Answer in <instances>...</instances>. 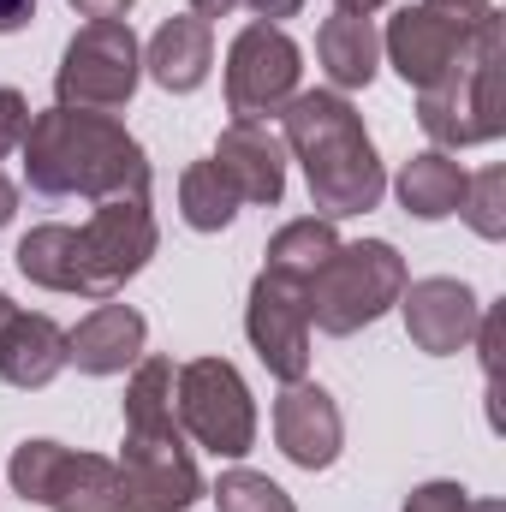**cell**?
I'll list each match as a JSON object with an SVG mask.
<instances>
[{
  "instance_id": "6da1fadb",
  "label": "cell",
  "mask_w": 506,
  "mask_h": 512,
  "mask_svg": "<svg viewBox=\"0 0 506 512\" xmlns=\"http://www.w3.org/2000/svg\"><path fill=\"white\" fill-rule=\"evenodd\" d=\"M24 179L36 197H149V155L114 114L48 108L24 126Z\"/></svg>"
},
{
  "instance_id": "7a4b0ae2",
  "label": "cell",
  "mask_w": 506,
  "mask_h": 512,
  "mask_svg": "<svg viewBox=\"0 0 506 512\" xmlns=\"http://www.w3.org/2000/svg\"><path fill=\"white\" fill-rule=\"evenodd\" d=\"M286 149L304 161V185L310 203L322 209V221H346V215H370L387 191V173L376 161V143L358 120V108L340 90H304L280 108Z\"/></svg>"
},
{
  "instance_id": "3957f363",
  "label": "cell",
  "mask_w": 506,
  "mask_h": 512,
  "mask_svg": "<svg viewBox=\"0 0 506 512\" xmlns=\"http://www.w3.org/2000/svg\"><path fill=\"white\" fill-rule=\"evenodd\" d=\"M405 280H411L405 274V256L393 251L387 239H358V245H340V251L316 268V280L304 286V310H310V322L322 334L346 340V334L381 322L399 304Z\"/></svg>"
},
{
  "instance_id": "277c9868",
  "label": "cell",
  "mask_w": 506,
  "mask_h": 512,
  "mask_svg": "<svg viewBox=\"0 0 506 512\" xmlns=\"http://www.w3.org/2000/svg\"><path fill=\"white\" fill-rule=\"evenodd\" d=\"M417 126L435 137V149H471V143H495L501 137L506 131V36H489L435 90H417Z\"/></svg>"
},
{
  "instance_id": "5b68a950",
  "label": "cell",
  "mask_w": 506,
  "mask_h": 512,
  "mask_svg": "<svg viewBox=\"0 0 506 512\" xmlns=\"http://www.w3.org/2000/svg\"><path fill=\"white\" fill-rule=\"evenodd\" d=\"M137 78H143V48H137L131 24L90 18L60 54L54 96H60V108H78V114H114L137 96Z\"/></svg>"
},
{
  "instance_id": "8992f818",
  "label": "cell",
  "mask_w": 506,
  "mask_h": 512,
  "mask_svg": "<svg viewBox=\"0 0 506 512\" xmlns=\"http://www.w3.org/2000/svg\"><path fill=\"white\" fill-rule=\"evenodd\" d=\"M173 417L185 435H197V447L221 453V459H245L256 447V405L245 376L227 358H191L173 376Z\"/></svg>"
},
{
  "instance_id": "52a82bcc",
  "label": "cell",
  "mask_w": 506,
  "mask_h": 512,
  "mask_svg": "<svg viewBox=\"0 0 506 512\" xmlns=\"http://www.w3.org/2000/svg\"><path fill=\"white\" fill-rule=\"evenodd\" d=\"M12 495L48 512H126L120 507V465L102 453H72L60 441H24L6 465Z\"/></svg>"
},
{
  "instance_id": "ba28073f",
  "label": "cell",
  "mask_w": 506,
  "mask_h": 512,
  "mask_svg": "<svg viewBox=\"0 0 506 512\" xmlns=\"http://www.w3.org/2000/svg\"><path fill=\"white\" fill-rule=\"evenodd\" d=\"M72 251H78V298H114L155 256L149 197H108L84 227H72Z\"/></svg>"
},
{
  "instance_id": "9c48e42d",
  "label": "cell",
  "mask_w": 506,
  "mask_h": 512,
  "mask_svg": "<svg viewBox=\"0 0 506 512\" xmlns=\"http://www.w3.org/2000/svg\"><path fill=\"white\" fill-rule=\"evenodd\" d=\"M304 54L280 24H245L227 48V114L239 126L280 120V108L298 96Z\"/></svg>"
},
{
  "instance_id": "30bf717a",
  "label": "cell",
  "mask_w": 506,
  "mask_h": 512,
  "mask_svg": "<svg viewBox=\"0 0 506 512\" xmlns=\"http://www.w3.org/2000/svg\"><path fill=\"white\" fill-rule=\"evenodd\" d=\"M197 501H203V477H197L179 429H126L120 507L126 512H191Z\"/></svg>"
},
{
  "instance_id": "8fae6325",
  "label": "cell",
  "mask_w": 506,
  "mask_h": 512,
  "mask_svg": "<svg viewBox=\"0 0 506 512\" xmlns=\"http://www.w3.org/2000/svg\"><path fill=\"white\" fill-rule=\"evenodd\" d=\"M245 334H251L256 358L268 364L274 382H304V370H310V310H304V286H292L280 274H256L251 304H245Z\"/></svg>"
},
{
  "instance_id": "7c38bea8",
  "label": "cell",
  "mask_w": 506,
  "mask_h": 512,
  "mask_svg": "<svg viewBox=\"0 0 506 512\" xmlns=\"http://www.w3.org/2000/svg\"><path fill=\"white\" fill-rule=\"evenodd\" d=\"M399 310H405V334L417 352L429 358H453L477 340V322H483V304L465 280L453 274H429V280H405L399 292Z\"/></svg>"
},
{
  "instance_id": "4fadbf2b",
  "label": "cell",
  "mask_w": 506,
  "mask_h": 512,
  "mask_svg": "<svg viewBox=\"0 0 506 512\" xmlns=\"http://www.w3.org/2000/svg\"><path fill=\"white\" fill-rule=\"evenodd\" d=\"M381 48H387L393 72H399L411 90H435V84H441L447 72H459L483 42H465L447 18H435V12L417 0V6H399V12L387 18Z\"/></svg>"
},
{
  "instance_id": "5bb4252c",
  "label": "cell",
  "mask_w": 506,
  "mask_h": 512,
  "mask_svg": "<svg viewBox=\"0 0 506 512\" xmlns=\"http://www.w3.org/2000/svg\"><path fill=\"white\" fill-rule=\"evenodd\" d=\"M274 441L298 471H328L346 447V423L334 393L316 382H286V393L274 399Z\"/></svg>"
},
{
  "instance_id": "9a60e30c",
  "label": "cell",
  "mask_w": 506,
  "mask_h": 512,
  "mask_svg": "<svg viewBox=\"0 0 506 512\" xmlns=\"http://www.w3.org/2000/svg\"><path fill=\"white\" fill-rule=\"evenodd\" d=\"M143 340H149L143 316H137L131 304L102 298V304L66 334V364H78L84 376H120V370H131V364L143 358Z\"/></svg>"
},
{
  "instance_id": "2e32d148",
  "label": "cell",
  "mask_w": 506,
  "mask_h": 512,
  "mask_svg": "<svg viewBox=\"0 0 506 512\" xmlns=\"http://www.w3.org/2000/svg\"><path fill=\"white\" fill-rule=\"evenodd\" d=\"M215 167H221V179L239 191V203H280L286 197V149H280V137L262 126H233L221 131V143H215V155H209Z\"/></svg>"
},
{
  "instance_id": "e0dca14e",
  "label": "cell",
  "mask_w": 506,
  "mask_h": 512,
  "mask_svg": "<svg viewBox=\"0 0 506 512\" xmlns=\"http://www.w3.org/2000/svg\"><path fill=\"white\" fill-rule=\"evenodd\" d=\"M60 370H66V328L42 310H12L0 322V382L36 393Z\"/></svg>"
},
{
  "instance_id": "ac0fdd59",
  "label": "cell",
  "mask_w": 506,
  "mask_h": 512,
  "mask_svg": "<svg viewBox=\"0 0 506 512\" xmlns=\"http://www.w3.org/2000/svg\"><path fill=\"white\" fill-rule=\"evenodd\" d=\"M143 66H149V78H155L161 90H173V96L203 90V78H209V66H215V30H209V18H197V12L167 18V24L149 36Z\"/></svg>"
},
{
  "instance_id": "d6986e66",
  "label": "cell",
  "mask_w": 506,
  "mask_h": 512,
  "mask_svg": "<svg viewBox=\"0 0 506 512\" xmlns=\"http://www.w3.org/2000/svg\"><path fill=\"white\" fill-rule=\"evenodd\" d=\"M465 167L447 155V149H423V155H411L405 167H399V179H393V191H399V209L405 215H417V221H447V215H459V203H465Z\"/></svg>"
},
{
  "instance_id": "ffe728a7",
  "label": "cell",
  "mask_w": 506,
  "mask_h": 512,
  "mask_svg": "<svg viewBox=\"0 0 506 512\" xmlns=\"http://www.w3.org/2000/svg\"><path fill=\"white\" fill-rule=\"evenodd\" d=\"M316 60H322V72H328L334 90H370L376 60H381L376 24L358 18V12H334V18L316 30Z\"/></svg>"
},
{
  "instance_id": "44dd1931",
  "label": "cell",
  "mask_w": 506,
  "mask_h": 512,
  "mask_svg": "<svg viewBox=\"0 0 506 512\" xmlns=\"http://www.w3.org/2000/svg\"><path fill=\"white\" fill-rule=\"evenodd\" d=\"M334 251H340L334 221L310 215V221H292V227H280V233L268 239V268H262V274H280V280H292V286H310L316 268Z\"/></svg>"
},
{
  "instance_id": "7402d4cb",
  "label": "cell",
  "mask_w": 506,
  "mask_h": 512,
  "mask_svg": "<svg viewBox=\"0 0 506 512\" xmlns=\"http://www.w3.org/2000/svg\"><path fill=\"white\" fill-rule=\"evenodd\" d=\"M179 215L191 233H221L233 215H239V191L221 179L215 161H191L179 173Z\"/></svg>"
},
{
  "instance_id": "603a6c76",
  "label": "cell",
  "mask_w": 506,
  "mask_h": 512,
  "mask_svg": "<svg viewBox=\"0 0 506 512\" xmlns=\"http://www.w3.org/2000/svg\"><path fill=\"white\" fill-rule=\"evenodd\" d=\"M173 364L167 358H137L126 382V429H179L173 417Z\"/></svg>"
},
{
  "instance_id": "cb8c5ba5",
  "label": "cell",
  "mask_w": 506,
  "mask_h": 512,
  "mask_svg": "<svg viewBox=\"0 0 506 512\" xmlns=\"http://www.w3.org/2000/svg\"><path fill=\"white\" fill-rule=\"evenodd\" d=\"M459 215L477 239H506V167H483V173L465 179Z\"/></svg>"
},
{
  "instance_id": "d4e9b609",
  "label": "cell",
  "mask_w": 506,
  "mask_h": 512,
  "mask_svg": "<svg viewBox=\"0 0 506 512\" xmlns=\"http://www.w3.org/2000/svg\"><path fill=\"white\" fill-rule=\"evenodd\" d=\"M215 507L221 512H298L292 507V495L274 483V477H262V471H221V483H215Z\"/></svg>"
},
{
  "instance_id": "484cf974",
  "label": "cell",
  "mask_w": 506,
  "mask_h": 512,
  "mask_svg": "<svg viewBox=\"0 0 506 512\" xmlns=\"http://www.w3.org/2000/svg\"><path fill=\"white\" fill-rule=\"evenodd\" d=\"M435 18H447L465 42H489V36H501V12H495V0H423Z\"/></svg>"
},
{
  "instance_id": "4316f807",
  "label": "cell",
  "mask_w": 506,
  "mask_h": 512,
  "mask_svg": "<svg viewBox=\"0 0 506 512\" xmlns=\"http://www.w3.org/2000/svg\"><path fill=\"white\" fill-rule=\"evenodd\" d=\"M405 512H471V489L459 483H423L405 495Z\"/></svg>"
},
{
  "instance_id": "83f0119b",
  "label": "cell",
  "mask_w": 506,
  "mask_h": 512,
  "mask_svg": "<svg viewBox=\"0 0 506 512\" xmlns=\"http://www.w3.org/2000/svg\"><path fill=\"white\" fill-rule=\"evenodd\" d=\"M24 126H30V102L18 90H0V155H12L24 143Z\"/></svg>"
},
{
  "instance_id": "f1b7e54d",
  "label": "cell",
  "mask_w": 506,
  "mask_h": 512,
  "mask_svg": "<svg viewBox=\"0 0 506 512\" xmlns=\"http://www.w3.org/2000/svg\"><path fill=\"white\" fill-rule=\"evenodd\" d=\"M477 346H483V376H495V358H501V310H489L477 322Z\"/></svg>"
},
{
  "instance_id": "f546056e",
  "label": "cell",
  "mask_w": 506,
  "mask_h": 512,
  "mask_svg": "<svg viewBox=\"0 0 506 512\" xmlns=\"http://www.w3.org/2000/svg\"><path fill=\"white\" fill-rule=\"evenodd\" d=\"M256 12V24H280V18H298L304 12V0H245Z\"/></svg>"
},
{
  "instance_id": "4dcf8cb0",
  "label": "cell",
  "mask_w": 506,
  "mask_h": 512,
  "mask_svg": "<svg viewBox=\"0 0 506 512\" xmlns=\"http://www.w3.org/2000/svg\"><path fill=\"white\" fill-rule=\"evenodd\" d=\"M36 18V0H0V36H12V30H24Z\"/></svg>"
},
{
  "instance_id": "1f68e13d",
  "label": "cell",
  "mask_w": 506,
  "mask_h": 512,
  "mask_svg": "<svg viewBox=\"0 0 506 512\" xmlns=\"http://www.w3.org/2000/svg\"><path fill=\"white\" fill-rule=\"evenodd\" d=\"M72 6H78L84 18H126L137 0H72Z\"/></svg>"
},
{
  "instance_id": "d6a6232c",
  "label": "cell",
  "mask_w": 506,
  "mask_h": 512,
  "mask_svg": "<svg viewBox=\"0 0 506 512\" xmlns=\"http://www.w3.org/2000/svg\"><path fill=\"white\" fill-rule=\"evenodd\" d=\"M245 0H191V12L197 18H227V12H239Z\"/></svg>"
},
{
  "instance_id": "836d02e7",
  "label": "cell",
  "mask_w": 506,
  "mask_h": 512,
  "mask_svg": "<svg viewBox=\"0 0 506 512\" xmlns=\"http://www.w3.org/2000/svg\"><path fill=\"white\" fill-rule=\"evenodd\" d=\"M12 215H18V185H12V179L0 173V227H6Z\"/></svg>"
},
{
  "instance_id": "e575fe53",
  "label": "cell",
  "mask_w": 506,
  "mask_h": 512,
  "mask_svg": "<svg viewBox=\"0 0 506 512\" xmlns=\"http://www.w3.org/2000/svg\"><path fill=\"white\" fill-rule=\"evenodd\" d=\"M376 6H387V0H334V12H358V18H370Z\"/></svg>"
},
{
  "instance_id": "d590c367",
  "label": "cell",
  "mask_w": 506,
  "mask_h": 512,
  "mask_svg": "<svg viewBox=\"0 0 506 512\" xmlns=\"http://www.w3.org/2000/svg\"><path fill=\"white\" fill-rule=\"evenodd\" d=\"M471 512H506L501 501H471Z\"/></svg>"
},
{
  "instance_id": "8d00e7d4",
  "label": "cell",
  "mask_w": 506,
  "mask_h": 512,
  "mask_svg": "<svg viewBox=\"0 0 506 512\" xmlns=\"http://www.w3.org/2000/svg\"><path fill=\"white\" fill-rule=\"evenodd\" d=\"M12 310H18V304H12V298H6V292H0V322H6V316H12Z\"/></svg>"
}]
</instances>
